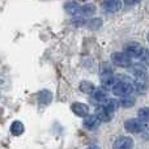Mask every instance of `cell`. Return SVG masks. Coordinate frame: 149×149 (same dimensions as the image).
Returning a JSON list of instances; mask_svg holds the SVG:
<instances>
[{
  "instance_id": "1",
  "label": "cell",
  "mask_w": 149,
  "mask_h": 149,
  "mask_svg": "<svg viewBox=\"0 0 149 149\" xmlns=\"http://www.w3.org/2000/svg\"><path fill=\"white\" fill-rule=\"evenodd\" d=\"M134 90H135V86L132 82L116 81L115 85L113 86V89H111V92L116 97H126V95H131Z\"/></svg>"
},
{
  "instance_id": "2",
  "label": "cell",
  "mask_w": 149,
  "mask_h": 149,
  "mask_svg": "<svg viewBox=\"0 0 149 149\" xmlns=\"http://www.w3.org/2000/svg\"><path fill=\"white\" fill-rule=\"evenodd\" d=\"M124 128H126L127 132H131V134H140V132H144L147 130L145 128V123L137 118L127 119L124 122Z\"/></svg>"
},
{
  "instance_id": "3",
  "label": "cell",
  "mask_w": 149,
  "mask_h": 149,
  "mask_svg": "<svg viewBox=\"0 0 149 149\" xmlns=\"http://www.w3.org/2000/svg\"><path fill=\"white\" fill-rule=\"evenodd\" d=\"M111 62H113L116 67H122V68H130L132 65L131 58L120 51L113 52V55H111Z\"/></svg>"
},
{
  "instance_id": "4",
  "label": "cell",
  "mask_w": 149,
  "mask_h": 149,
  "mask_svg": "<svg viewBox=\"0 0 149 149\" xmlns=\"http://www.w3.org/2000/svg\"><path fill=\"white\" fill-rule=\"evenodd\" d=\"M145 47H143L140 43H137V42H128V43H126V46H124V54L128 55L130 58H136V59H139L140 56H141L143 51H144Z\"/></svg>"
},
{
  "instance_id": "5",
  "label": "cell",
  "mask_w": 149,
  "mask_h": 149,
  "mask_svg": "<svg viewBox=\"0 0 149 149\" xmlns=\"http://www.w3.org/2000/svg\"><path fill=\"white\" fill-rule=\"evenodd\" d=\"M135 141L131 136H118L113 144V149H132Z\"/></svg>"
},
{
  "instance_id": "6",
  "label": "cell",
  "mask_w": 149,
  "mask_h": 149,
  "mask_svg": "<svg viewBox=\"0 0 149 149\" xmlns=\"http://www.w3.org/2000/svg\"><path fill=\"white\" fill-rule=\"evenodd\" d=\"M130 68H131L132 74L136 77V80H141V81L148 80V71L144 64H132Z\"/></svg>"
},
{
  "instance_id": "7",
  "label": "cell",
  "mask_w": 149,
  "mask_h": 149,
  "mask_svg": "<svg viewBox=\"0 0 149 149\" xmlns=\"http://www.w3.org/2000/svg\"><path fill=\"white\" fill-rule=\"evenodd\" d=\"M71 110L73 111L74 115L81 116V118H85V116L89 115V106L85 105L82 102H74L71 105Z\"/></svg>"
},
{
  "instance_id": "8",
  "label": "cell",
  "mask_w": 149,
  "mask_h": 149,
  "mask_svg": "<svg viewBox=\"0 0 149 149\" xmlns=\"http://www.w3.org/2000/svg\"><path fill=\"white\" fill-rule=\"evenodd\" d=\"M102 7L106 12L114 13V12H118L122 8V1L120 0H103Z\"/></svg>"
},
{
  "instance_id": "9",
  "label": "cell",
  "mask_w": 149,
  "mask_h": 149,
  "mask_svg": "<svg viewBox=\"0 0 149 149\" xmlns=\"http://www.w3.org/2000/svg\"><path fill=\"white\" fill-rule=\"evenodd\" d=\"M95 116L98 118V120L100 122H103V123H107V122H110L111 119H113V115L114 114H111L110 111H107L103 106H100V107L95 109Z\"/></svg>"
},
{
  "instance_id": "10",
  "label": "cell",
  "mask_w": 149,
  "mask_h": 149,
  "mask_svg": "<svg viewBox=\"0 0 149 149\" xmlns=\"http://www.w3.org/2000/svg\"><path fill=\"white\" fill-rule=\"evenodd\" d=\"M101 122L98 120V118L95 115H88L84 118V122H82V126H84V128L89 130V131H92V130H95L98 126H100Z\"/></svg>"
},
{
  "instance_id": "11",
  "label": "cell",
  "mask_w": 149,
  "mask_h": 149,
  "mask_svg": "<svg viewBox=\"0 0 149 149\" xmlns=\"http://www.w3.org/2000/svg\"><path fill=\"white\" fill-rule=\"evenodd\" d=\"M107 98H109L107 90L103 89L102 86L94 89V92H93V100L94 101H97V102H100V103H105Z\"/></svg>"
},
{
  "instance_id": "12",
  "label": "cell",
  "mask_w": 149,
  "mask_h": 149,
  "mask_svg": "<svg viewBox=\"0 0 149 149\" xmlns=\"http://www.w3.org/2000/svg\"><path fill=\"white\" fill-rule=\"evenodd\" d=\"M102 106L107 111H110L111 114H114L116 111V109L119 107V101L115 100V98H107V100H106V102L103 103Z\"/></svg>"
},
{
  "instance_id": "13",
  "label": "cell",
  "mask_w": 149,
  "mask_h": 149,
  "mask_svg": "<svg viewBox=\"0 0 149 149\" xmlns=\"http://www.w3.org/2000/svg\"><path fill=\"white\" fill-rule=\"evenodd\" d=\"M95 10H97V8H95V5L92 4V3L85 4L80 8V13H81L82 16H85V17H92V16L95 13Z\"/></svg>"
},
{
  "instance_id": "14",
  "label": "cell",
  "mask_w": 149,
  "mask_h": 149,
  "mask_svg": "<svg viewBox=\"0 0 149 149\" xmlns=\"http://www.w3.org/2000/svg\"><path fill=\"white\" fill-rule=\"evenodd\" d=\"M80 8L81 7H80L79 3H76V1H68V3L64 4L65 12L70 13V15H72V16H76L77 13H80Z\"/></svg>"
},
{
  "instance_id": "15",
  "label": "cell",
  "mask_w": 149,
  "mask_h": 149,
  "mask_svg": "<svg viewBox=\"0 0 149 149\" xmlns=\"http://www.w3.org/2000/svg\"><path fill=\"white\" fill-rule=\"evenodd\" d=\"M79 89L81 90L82 93H85V94H93V92H94L95 86L93 82H89V81H81L79 85Z\"/></svg>"
},
{
  "instance_id": "16",
  "label": "cell",
  "mask_w": 149,
  "mask_h": 149,
  "mask_svg": "<svg viewBox=\"0 0 149 149\" xmlns=\"http://www.w3.org/2000/svg\"><path fill=\"white\" fill-rule=\"evenodd\" d=\"M116 81H118V80L115 79V76H106V77H102V81H101V84H102L103 89L110 90V89H113V86L115 85Z\"/></svg>"
},
{
  "instance_id": "17",
  "label": "cell",
  "mask_w": 149,
  "mask_h": 149,
  "mask_svg": "<svg viewBox=\"0 0 149 149\" xmlns=\"http://www.w3.org/2000/svg\"><path fill=\"white\" fill-rule=\"evenodd\" d=\"M136 103V100H135L134 97H131V95H126V97H120V100H119V106H122V107H132V106Z\"/></svg>"
},
{
  "instance_id": "18",
  "label": "cell",
  "mask_w": 149,
  "mask_h": 149,
  "mask_svg": "<svg viewBox=\"0 0 149 149\" xmlns=\"http://www.w3.org/2000/svg\"><path fill=\"white\" fill-rule=\"evenodd\" d=\"M137 119H140L144 123H149V106H145V107L137 110Z\"/></svg>"
},
{
  "instance_id": "19",
  "label": "cell",
  "mask_w": 149,
  "mask_h": 149,
  "mask_svg": "<svg viewBox=\"0 0 149 149\" xmlns=\"http://www.w3.org/2000/svg\"><path fill=\"white\" fill-rule=\"evenodd\" d=\"M24 130H25V127H24V124L21 123L20 120H15L12 123V126H10V132H12L13 135H16V136L22 134Z\"/></svg>"
},
{
  "instance_id": "20",
  "label": "cell",
  "mask_w": 149,
  "mask_h": 149,
  "mask_svg": "<svg viewBox=\"0 0 149 149\" xmlns=\"http://www.w3.org/2000/svg\"><path fill=\"white\" fill-rule=\"evenodd\" d=\"M51 93L47 92V90H42V92L38 93V101L41 103H45V105H47V103H50V101H51Z\"/></svg>"
},
{
  "instance_id": "21",
  "label": "cell",
  "mask_w": 149,
  "mask_h": 149,
  "mask_svg": "<svg viewBox=\"0 0 149 149\" xmlns=\"http://www.w3.org/2000/svg\"><path fill=\"white\" fill-rule=\"evenodd\" d=\"M113 67L110 65V63H103L102 64V70H101V76L106 77V76H113Z\"/></svg>"
},
{
  "instance_id": "22",
  "label": "cell",
  "mask_w": 149,
  "mask_h": 149,
  "mask_svg": "<svg viewBox=\"0 0 149 149\" xmlns=\"http://www.w3.org/2000/svg\"><path fill=\"white\" fill-rule=\"evenodd\" d=\"M139 59L144 65H149V50L148 49H144V51H143L141 56Z\"/></svg>"
},
{
  "instance_id": "23",
  "label": "cell",
  "mask_w": 149,
  "mask_h": 149,
  "mask_svg": "<svg viewBox=\"0 0 149 149\" xmlns=\"http://www.w3.org/2000/svg\"><path fill=\"white\" fill-rule=\"evenodd\" d=\"M101 25H102V20H100V18H93L88 22V26L92 29H98Z\"/></svg>"
},
{
  "instance_id": "24",
  "label": "cell",
  "mask_w": 149,
  "mask_h": 149,
  "mask_svg": "<svg viewBox=\"0 0 149 149\" xmlns=\"http://www.w3.org/2000/svg\"><path fill=\"white\" fill-rule=\"evenodd\" d=\"M124 1V4H127V5H135V4H139L141 0H123Z\"/></svg>"
},
{
  "instance_id": "25",
  "label": "cell",
  "mask_w": 149,
  "mask_h": 149,
  "mask_svg": "<svg viewBox=\"0 0 149 149\" xmlns=\"http://www.w3.org/2000/svg\"><path fill=\"white\" fill-rule=\"evenodd\" d=\"M85 149H101L100 147H97V145H89L88 148H85Z\"/></svg>"
},
{
  "instance_id": "26",
  "label": "cell",
  "mask_w": 149,
  "mask_h": 149,
  "mask_svg": "<svg viewBox=\"0 0 149 149\" xmlns=\"http://www.w3.org/2000/svg\"><path fill=\"white\" fill-rule=\"evenodd\" d=\"M148 42H149V33H148Z\"/></svg>"
}]
</instances>
